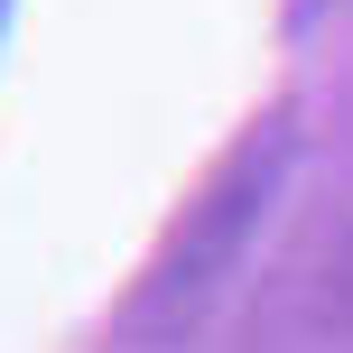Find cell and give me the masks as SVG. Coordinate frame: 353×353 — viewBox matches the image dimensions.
<instances>
[{"label": "cell", "instance_id": "cell-1", "mask_svg": "<svg viewBox=\"0 0 353 353\" xmlns=\"http://www.w3.org/2000/svg\"><path fill=\"white\" fill-rule=\"evenodd\" d=\"M279 176H288V112H270V121H251L242 140L223 149V168H214L205 186L186 195V214L168 223L159 261L140 270V288H130V307H121L130 335L168 344V335H186V325L223 298V279L242 270V251H251L261 205L279 195Z\"/></svg>", "mask_w": 353, "mask_h": 353}, {"label": "cell", "instance_id": "cell-2", "mask_svg": "<svg viewBox=\"0 0 353 353\" xmlns=\"http://www.w3.org/2000/svg\"><path fill=\"white\" fill-rule=\"evenodd\" d=\"M251 353H353V232L316 242L251 307Z\"/></svg>", "mask_w": 353, "mask_h": 353}, {"label": "cell", "instance_id": "cell-3", "mask_svg": "<svg viewBox=\"0 0 353 353\" xmlns=\"http://www.w3.org/2000/svg\"><path fill=\"white\" fill-rule=\"evenodd\" d=\"M0 10H10V0H0Z\"/></svg>", "mask_w": 353, "mask_h": 353}]
</instances>
